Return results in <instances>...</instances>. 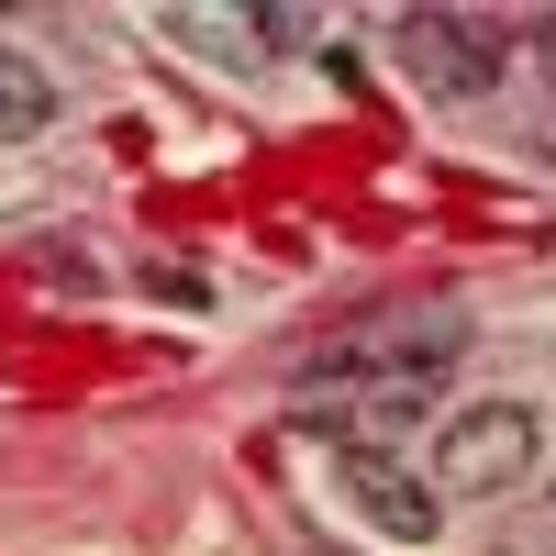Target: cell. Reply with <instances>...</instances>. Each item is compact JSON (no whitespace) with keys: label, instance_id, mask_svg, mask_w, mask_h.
Segmentation results:
<instances>
[{"label":"cell","instance_id":"4","mask_svg":"<svg viewBox=\"0 0 556 556\" xmlns=\"http://www.w3.org/2000/svg\"><path fill=\"white\" fill-rule=\"evenodd\" d=\"M334 479H345V501H356L390 545H434V534H445V501L412 479L401 456H334Z\"/></svg>","mask_w":556,"mask_h":556},{"label":"cell","instance_id":"8","mask_svg":"<svg viewBox=\"0 0 556 556\" xmlns=\"http://www.w3.org/2000/svg\"><path fill=\"white\" fill-rule=\"evenodd\" d=\"M323 556H334V545H323Z\"/></svg>","mask_w":556,"mask_h":556},{"label":"cell","instance_id":"3","mask_svg":"<svg viewBox=\"0 0 556 556\" xmlns=\"http://www.w3.org/2000/svg\"><path fill=\"white\" fill-rule=\"evenodd\" d=\"M390 45H401L412 89H434V101H479V89H501V67H513L490 45V23H468V12H401Z\"/></svg>","mask_w":556,"mask_h":556},{"label":"cell","instance_id":"1","mask_svg":"<svg viewBox=\"0 0 556 556\" xmlns=\"http://www.w3.org/2000/svg\"><path fill=\"white\" fill-rule=\"evenodd\" d=\"M468 345V312H356L301 356V390H424Z\"/></svg>","mask_w":556,"mask_h":556},{"label":"cell","instance_id":"5","mask_svg":"<svg viewBox=\"0 0 556 556\" xmlns=\"http://www.w3.org/2000/svg\"><path fill=\"white\" fill-rule=\"evenodd\" d=\"M45 123H56V78H45L23 45H0V146H23Z\"/></svg>","mask_w":556,"mask_h":556},{"label":"cell","instance_id":"2","mask_svg":"<svg viewBox=\"0 0 556 556\" xmlns=\"http://www.w3.org/2000/svg\"><path fill=\"white\" fill-rule=\"evenodd\" d=\"M534 456H545V424H534L523 401H468V412L434 434V490L501 501V490H523V479H534Z\"/></svg>","mask_w":556,"mask_h":556},{"label":"cell","instance_id":"7","mask_svg":"<svg viewBox=\"0 0 556 556\" xmlns=\"http://www.w3.org/2000/svg\"><path fill=\"white\" fill-rule=\"evenodd\" d=\"M545 78H556V23H545Z\"/></svg>","mask_w":556,"mask_h":556},{"label":"cell","instance_id":"6","mask_svg":"<svg viewBox=\"0 0 556 556\" xmlns=\"http://www.w3.org/2000/svg\"><path fill=\"white\" fill-rule=\"evenodd\" d=\"M523 556H556V534H523Z\"/></svg>","mask_w":556,"mask_h":556}]
</instances>
